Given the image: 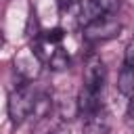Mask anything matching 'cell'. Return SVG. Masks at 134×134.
Returning <instances> with one entry per match:
<instances>
[{
	"label": "cell",
	"mask_w": 134,
	"mask_h": 134,
	"mask_svg": "<svg viewBox=\"0 0 134 134\" xmlns=\"http://www.w3.org/2000/svg\"><path fill=\"white\" fill-rule=\"evenodd\" d=\"M36 96L38 94L27 84H23V86H19L17 90L10 92V96H8V115L15 124H21L23 119H27L34 113Z\"/></svg>",
	"instance_id": "obj_1"
},
{
	"label": "cell",
	"mask_w": 134,
	"mask_h": 134,
	"mask_svg": "<svg viewBox=\"0 0 134 134\" xmlns=\"http://www.w3.org/2000/svg\"><path fill=\"white\" fill-rule=\"evenodd\" d=\"M121 31V23L113 19V15H105L94 19L92 23L84 25V38L88 42H105L111 38H117Z\"/></svg>",
	"instance_id": "obj_2"
},
{
	"label": "cell",
	"mask_w": 134,
	"mask_h": 134,
	"mask_svg": "<svg viewBox=\"0 0 134 134\" xmlns=\"http://www.w3.org/2000/svg\"><path fill=\"white\" fill-rule=\"evenodd\" d=\"M75 107H77V113L84 115V117H92V115L100 113L103 111L100 92H96L88 86H82V90L77 94V100H75Z\"/></svg>",
	"instance_id": "obj_3"
},
{
	"label": "cell",
	"mask_w": 134,
	"mask_h": 134,
	"mask_svg": "<svg viewBox=\"0 0 134 134\" xmlns=\"http://www.w3.org/2000/svg\"><path fill=\"white\" fill-rule=\"evenodd\" d=\"M105 82H107V67H105V63H103L98 57H92V59L88 61V65H86L84 86L100 92L103 86H105Z\"/></svg>",
	"instance_id": "obj_4"
},
{
	"label": "cell",
	"mask_w": 134,
	"mask_h": 134,
	"mask_svg": "<svg viewBox=\"0 0 134 134\" xmlns=\"http://www.w3.org/2000/svg\"><path fill=\"white\" fill-rule=\"evenodd\" d=\"M40 61H42V59H40L34 50L23 48V52H19V54L15 57V67H17V71H19L23 77L31 80V77H36L38 71H40Z\"/></svg>",
	"instance_id": "obj_5"
},
{
	"label": "cell",
	"mask_w": 134,
	"mask_h": 134,
	"mask_svg": "<svg viewBox=\"0 0 134 134\" xmlns=\"http://www.w3.org/2000/svg\"><path fill=\"white\" fill-rule=\"evenodd\" d=\"M117 90L126 98H134V69L124 65L119 75H117Z\"/></svg>",
	"instance_id": "obj_6"
},
{
	"label": "cell",
	"mask_w": 134,
	"mask_h": 134,
	"mask_svg": "<svg viewBox=\"0 0 134 134\" xmlns=\"http://www.w3.org/2000/svg\"><path fill=\"white\" fill-rule=\"evenodd\" d=\"M82 134H109V121L103 115V111L92 115V117H86Z\"/></svg>",
	"instance_id": "obj_7"
},
{
	"label": "cell",
	"mask_w": 134,
	"mask_h": 134,
	"mask_svg": "<svg viewBox=\"0 0 134 134\" xmlns=\"http://www.w3.org/2000/svg\"><path fill=\"white\" fill-rule=\"evenodd\" d=\"M48 65H50V69H54V71L67 69V67H69V54H67V50H65V48H57V50L48 57Z\"/></svg>",
	"instance_id": "obj_8"
},
{
	"label": "cell",
	"mask_w": 134,
	"mask_h": 134,
	"mask_svg": "<svg viewBox=\"0 0 134 134\" xmlns=\"http://www.w3.org/2000/svg\"><path fill=\"white\" fill-rule=\"evenodd\" d=\"M50 109H52V100H50V96H48V94H38V96H36V105H34V113H31V115H36V117H44Z\"/></svg>",
	"instance_id": "obj_9"
},
{
	"label": "cell",
	"mask_w": 134,
	"mask_h": 134,
	"mask_svg": "<svg viewBox=\"0 0 134 134\" xmlns=\"http://www.w3.org/2000/svg\"><path fill=\"white\" fill-rule=\"evenodd\" d=\"M94 6L103 13V15H113L117 8H119V2L121 0H92Z\"/></svg>",
	"instance_id": "obj_10"
},
{
	"label": "cell",
	"mask_w": 134,
	"mask_h": 134,
	"mask_svg": "<svg viewBox=\"0 0 134 134\" xmlns=\"http://www.w3.org/2000/svg\"><path fill=\"white\" fill-rule=\"evenodd\" d=\"M63 29L61 27H52V29H48V31H44V36H42V42H46V44H59L61 40H63Z\"/></svg>",
	"instance_id": "obj_11"
},
{
	"label": "cell",
	"mask_w": 134,
	"mask_h": 134,
	"mask_svg": "<svg viewBox=\"0 0 134 134\" xmlns=\"http://www.w3.org/2000/svg\"><path fill=\"white\" fill-rule=\"evenodd\" d=\"M126 65L134 69V42H130L126 46Z\"/></svg>",
	"instance_id": "obj_12"
},
{
	"label": "cell",
	"mask_w": 134,
	"mask_h": 134,
	"mask_svg": "<svg viewBox=\"0 0 134 134\" xmlns=\"http://www.w3.org/2000/svg\"><path fill=\"white\" fill-rule=\"evenodd\" d=\"M50 134H71V130H69L67 126H59V128H54Z\"/></svg>",
	"instance_id": "obj_13"
},
{
	"label": "cell",
	"mask_w": 134,
	"mask_h": 134,
	"mask_svg": "<svg viewBox=\"0 0 134 134\" xmlns=\"http://www.w3.org/2000/svg\"><path fill=\"white\" fill-rule=\"evenodd\" d=\"M69 4H71V0H57L59 10H67V8H69Z\"/></svg>",
	"instance_id": "obj_14"
},
{
	"label": "cell",
	"mask_w": 134,
	"mask_h": 134,
	"mask_svg": "<svg viewBox=\"0 0 134 134\" xmlns=\"http://www.w3.org/2000/svg\"><path fill=\"white\" fill-rule=\"evenodd\" d=\"M128 117L134 119V98H130V105H128Z\"/></svg>",
	"instance_id": "obj_15"
},
{
	"label": "cell",
	"mask_w": 134,
	"mask_h": 134,
	"mask_svg": "<svg viewBox=\"0 0 134 134\" xmlns=\"http://www.w3.org/2000/svg\"><path fill=\"white\" fill-rule=\"evenodd\" d=\"M2 44H4V36H2V31H0V48H2Z\"/></svg>",
	"instance_id": "obj_16"
}]
</instances>
